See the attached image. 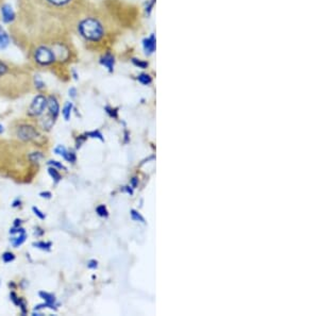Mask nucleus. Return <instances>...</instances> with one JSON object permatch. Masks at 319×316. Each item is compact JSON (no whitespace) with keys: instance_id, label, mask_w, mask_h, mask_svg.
<instances>
[{"instance_id":"obj_20","label":"nucleus","mask_w":319,"mask_h":316,"mask_svg":"<svg viewBox=\"0 0 319 316\" xmlns=\"http://www.w3.org/2000/svg\"><path fill=\"white\" fill-rule=\"evenodd\" d=\"M33 246L36 248H40L42 250H50L52 244L50 242H36L33 243Z\"/></svg>"},{"instance_id":"obj_25","label":"nucleus","mask_w":319,"mask_h":316,"mask_svg":"<svg viewBox=\"0 0 319 316\" xmlns=\"http://www.w3.org/2000/svg\"><path fill=\"white\" fill-rule=\"evenodd\" d=\"M30 160H31V162L33 163H37V162H40V160L43 158V155L41 153H33L30 155Z\"/></svg>"},{"instance_id":"obj_28","label":"nucleus","mask_w":319,"mask_h":316,"mask_svg":"<svg viewBox=\"0 0 319 316\" xmlns=\"http://www.w3.org/2000/svg\"><path fill=\"white\" fill-rule=\"evenodd\" d=\"M65 160L68 161V162H71V163H75L76 160H77V157H76V154L73 153V152H68L67 155H66V158H65Z\"/></svg>"},{"instance_id":"obj_8","label":"nucleus","mask_w":319,"mask_h":316,"mask_svg":"<svg viewBox=\"0 0 319 316\" xmlns=\"http://www.w3.org/2000/svg\"><path fill=\"white\" fill-rule=\"evenodd\" d=\"M99 62L110 73H112L114 71V67H115V56H114V54L111 50L104 51L101 54Z\"/></svg>"},{"instance_id":"obj_15","label":"nucleus","mask_w":319,"mask_h":316,"mask_svg":"<svg viewBox=\"0 0 319 316\" xmlns=\"http://www.w3.org/2000/svg\"><path fill=\"white\" fill-rule=\"evenodd\" d=\"M39 295L41 298H43L45 302H46L47 304H51V305H56V302H57V299H56V296L51 294V293H47V292H40L39 293Z\"/></svg>"},{"instance_id":"obj_5","label":"nucleus","mask_w":319,"mask_h":316,"mask_svg":"<svg viewBox=\"0 0 319 316\" xmlns=\"http://www.w3.org/2000/svg\"><path fill=\"white\" fill-rule=\"evenodd\" d=\"M16 135L21 141H33L39 137V131L31 125H21L16 131Z\"/></svg>"},{"instance_id":"obj_12","label":"nucleus","mask_w":319,"mask_h":316,"mask_svg":"<svg viewBox=\"0 0 319 316\" xmlns=\"http://www.w3.org/2000/svg\"><path fill=\"white\" fill-rule=\"evenodd\" d=\"M73 109H74L73 102L67 101V102L64 104V107H63V109H62V115H63V117H64V119L66 120V122H68V120L71 119V115H72Z\"/></svg>"},{"instance_id":"obj_34","label":"nucleus","mask_w":319,"mask_h":316,"mask_svg":"<svg viewBox=\"0 0 319 316\" xmlns=\"http://www.w3.org/2000/svg\"><path fill=\"white\" fill-rule=\"evenodd\" d=\"M124 191L127 192L129 195H133V187L130 186V185H127V186H124Z\"/></svg>"},{"instance_id":"obj_1","label":"nucleus","mask_w":319,"mask_h":316,"mask_svg":"<svg viewBox=\"0 0 319 316\" xmlns=\"http://www.w3.org/2000/svg\"><path fill=\"white\" fill-rule=\"evenodd\" d=\"M74 31L78 34L87 49L104 52L116 42L121 34V29L103 6L88 4L74 26Z\"/></svg>"},{"instance_id":"obj_31","label":"nucleus","mask_w":319,"mask_h":316,"mask_svg":"<svg viewBox=\"0 0 319 316\" xmlns=\"http://www.w3.org/2000/svg\"><path fill=\"white\" fill-rule=\"evenodd\" d=\"M85 139H86L85 135H80V137L77 139V142H76V145H77L76 147H77V148H80V147L82 146L83 143L85 142Z\"/></svg>"},{"instance_id":"obj_3","label":"nucleus","mask_w":319,"mask_h":316,"mask_svg":"<svg viewBox=\"0 0 319 316\" xmlns=\"http://www.w3.org/2000/svg\"><path fill=\"white\" fill-rule=\"evenodd\" d=\"M30 58L36 66L45 67V69L59 64L56 50L53 48L51 42L37 43L33 45L30 49Z\"/></svg>"},{"instance_id":"obj_2","label":"nucleus","mask_w":319,"mask_h":316,"mask_svg":"<svg viewBox=\"0 0 319 316\" xmlns=\"http://www.w3.org/2000/svg\"><path fill=\"white\" fill-rule=\"evenodd\" d=\"M30 81L31 77L28 71L17 64L0 58V88L3 86V89H6L9 85L19 83L29 84Z\"/></svg>"},{"instance_id":"obj_24","label":"nucleus","mask_w":319,"mask_h":316,"mask_svg":"<svg viewBox=\"0 0 319 316\" xmlns=\"http://www.w3.org/2000/svg\"><path fill=\"white\" fill-rule=\"evenodd\" d=\"M14 259H15V255H14V253H12V252L6 251V252H4V253L2 254V261H3L4 263H10V262L14 261Z\"/></svg>"},{"instance_id":"obj_32","label":"nucleus","mask_w":319,"mask_h":316,"mask_svg":"<svg viewBox=\"0 0 319 316\" xmlns=\"http://www.w3.org/2000/svg\"><path fill=\"white\" fill-rule=\"evenodd\" d=\"M87 267L89 269H96L98 267V262L96 260H89L87 262Z\"/></svg>"},{"instance_id":"obj_22","label":"nucleus","mask_w":319,"mask_h":316,"mask_svg":"<svg viewBox=\"0 0 319 316\" xmlns=\"http://www.w3.org/2000/svg\"><path fill=\"white\" fill-rule=\"evenodd\" d=\"M33 83H34L35 87L37 89H40V91H42V89L45 88V83H44V81L41 79L40 76H35L33 78Z\"/></svg>"},{"instance_id":"obj_38","label":"nucleus","mask_w":319,"mask_h":316,"mask_svg":"<svg viewBox=\"0 0 319 316\" xmlns=\"http://www.w3.org/2000/svg\"><path fill=\"white\" fill-rule=\"evenodd\" d=\"M3 131H4V129H3V126H2V125H0V134H1V133H3Z\"/></svg>"},{"instance_id":"obj_27","label":"nucleus","mask_w":319,"mask_h":316,"mask_svg":"<svg viewBox=\"0 0 319 316\" xmlns=\"http://www.w3.org/2000/svg\"><path fill=\"white\" fill-rule=\"evenodd\" d=\"M48 165H51L52 167L59 168V169H64V170H66V169H67L62 163H60V162H58V161H53V160H51V161H49V162H48Z\"/></svg>"},{"instance_id":"obj_30","label":"nucleus","mask_w":319,"mask_h":316,"mask_svg":"<svg viewBox=\"0 0 319 316\" xmlns=\"http://www.w3.org/2000/svg\"><path fill=\"white\" fill-rule=\"evenodd\" d=\"M105 111H106V113H108V114H109L111 117L117 118V110H116V109H112V108H110V107H106V108H105Z\"/></svg>"},{"instance_id":"obj_37","label":"nucleus","mask_w":319,"mask_h":316,"mask_svg":"<svg viewBox=\"0 0 319 316\" xmlns=\"http://www.w3.org/2000/svg\"><path fill=\"white\" fill-rule=\"evenodd\" d=\"M20 225H21V221L20 220H16L14 223V227H20Z\"/></svg>"},{"instance_id":"obj_6","label":"nucleus","mask_w":319,"mask_h":316,"mask_svg":"<svg viewBox=\"0 0 319 316\" xmlns=\"http://www.w3.org/2000/svg\"><path fill=\"white\" fill-rule=\"evenodd\" d=\"M0 16H1V20L4 24L11 25L16 21V13L13 10V7L10 3H3L0 6Z\"/></svg>"},{"instance_id":"obj_17","label":"nucleus","mask_w":319,"mask_h":316,"mask_svg":"<svg viewBox=\"0 0 319 316\" xmlns=\"http://www.w3.org/2000/svg\"><path fill=\"white\" fill-rule=\"evenodd\" d=\"M130 215H131L132 220L135 221V222H140V223H143V224L146 223V222H145V218H144V217L141 215V213H139L138 211L134 210V209H132V210L130 211Z\"/></svg>"},{"instance_id":"obj_23","label":"nucleus","mask_w":319,"mask_h":316,"mask_svg":"<svg viewBox=\"0 0 319 316\" xmlns=\"http://www.w3.org/2000/svg\"><path fill=\"white\" fill-rule=\"evenodd\" d=\"M55 153H56L57 155L61 156V157H63V159H65L66 155H67V153H68V150H67L64 146L60 145V146H58V147L55 149Z\"/></svg>"},{"instance_id":"obj_33","label":"nucleus","mask_w":319,"mask_h":316,"mask_svg":"<svg viewBox=\"0 0 319 316\" xmlns=\"http://www.w3.org/2000/svg\"><path fill=\"white\" fill-rule=\"evenodd\" d=\"M68 93H70V97H72V98H76V96H77V89H76L75 87H72V88H70Z\"/></svg>"},{"instance_id":"obj_11","label":"nucleus","mask_w":319,"mask_h":316,"mask_svg":"<svg viewBox=\"0 0 319 316\" xmlns=\"http://www.w3.org/2000/svg\"><path fill=\"white\" fill-rule=\"evenodd\" d=\"M11 42V37L9 33L6 32V30L0 25V50H3L9 47Z\"/></svg>"},{"instance_id":"obj_7","label":"nucleus","mask_w":319,"mask_h":316,"mask_svg":"<svg viewBox=\"0 0 319 316\" xmlns=\"http://www.w3.org/2000/svg\"><path fill=\"white\" fill-rule=\"evenodd\" d=\"M10 235L15 236L13 237L10 240H11V244L15 247L17 248L20 245H22L25 243L26 237H27V233L26 231L22 229L21 227H14L10 230Z\"/></svg>"},{"instance_id":"obj_35","label":"nucleus","mask_w":319,"mask_h":316,"mask_svg":"<svg viewBox=\"0 0 319 316\" xmlns=\"http://www.w3.org/2000/svg\"><path fill=\"white\" fill-rule=\"evenodd\" d=\"M138 185H139V178H136V177L132 178L131 179V186L133 187V189H135V187Z\"/></svg>"},{"instance_id":"obj_21","label":"nucleus","mask_w":319,"mask_h":316,"mask_svg":"<svg viewBox=\"0 0 319 316\" xmlns=\"http://www.w3.org/2000/svg\"><path fill=\"white\" fill-rule=\"evenodd\" d=\"M85 137L87 138H93V139H98V140H100L101 142H103V137H102V133L100 131H90V132H87L85 133Z\"/></svg>"},{"instance_id":"obj_39","label":"nucleus","mask_w":319,"mask_h":316,"mask_svg":"<svg viewBox=\"0 0 319 316\" xmlns=\"http://www.w3.org/2000/svg\"><path fill=\"white\" fill-rule=\"evenodd\" d=\"M3 3H4V2H3V0H0V6H1Z\"/></svg>"},{"instance_id":"obj_9","label":"nucleus","mask_w":319,"mask_h":316,"mask_svg":"<svg viewBox=\"0 0 319 316\" xmlns=\"http://www.w3.org/2000/svg\"><path fill=\"white\" fill-rule=\"evenodd\" d=\"M48 114L55 119L58 118L60 114V103L55 95H50L47 97V108Z\"/></svg>"},{"instance_id":"obj_18","label":"nucleus","mask_w":319,"mask_h":316,"mask_svg":"<svg viewBox=\"0 0 319 316\" xmlns=\"http://www.w3.org/2000/svg\"><path fill=\"white\" fill-rule=\"evenodd\" d=\"M132 63L134 66L136 67H139V69H143V70H145L147 69V66H148V63L146 61H143V60L141 59H136V58H133L132 60Z\"/></svg>"},{"instance_id":"obj_29","label":"nucleus","mask_w":319,"mask_h":316,"mask_svg":"<svg viewBox=\"0 0 319 316\" xmlns=\"http://www.w3.org/2000/svg\"><path fill=\"white\" fill-rule=\"evenodd\" d=\"M32 211L34 212V214L40 218V220H45V217H46V215H45V214L42 212V211L37 209L36 207H33V208H32Z\"/></svg>"},{"instance_id":"obj_16","label":"nucleus","mask_w":319,"mask_h":316,"mask_svg":"<svg viewBox=\"0 0 319 316\" xmlns=\"http://www.w3.org/2000/svg\"><path fill=\"white\" fill-rule=\"evenodd\" d=\"M48 174L50 175V177L53 179V181H55L56 183H58L60 180H61V175H60V172L57 168L55 167H49L48 168Z\"/></svg>"},{"instance_id":"obj_26","label":"nucleus","mask_w":319,"mask_h":316,"mask_svg":"<svg viewBox=\"0 0 319 316\" xmlns=\"http://www.w3.org/2000/svg\"><path fill=\"white\" fill-rule=\"evenodd\" d=\"M17 307L20 308V310H21V313L22 314H26L27 313V304L26 302L22 298L19 297V300H18V304H17Z\"/></svg>"},{"instance_id":"obj_14","label":"nucleus","mask_w":319,"mask_h":316,"mask_svg":"<svg viewBox=\"0 0 319 316\" xmlns=\"http://www.w3.org/2000/svg\"><path fill=\"white\" fill-rule=\"evenodd\" d=\"M138 81L143 85H150L151 83H153V77H151L149 74L143 73V74H140L138 76Z\"/></svg>"},{"instance_id":"obj_36","label":"nucleus","mask_w":319,"mask_h":316,"mask_svg":"<svg viewBox=\"0 0 319 316\" xmlns=\"http://www.w3.org/2000/svg\"><path fill=\"white\" fill-rule=\"evenodd\" d=\"M40 196L43 198L49 199V198H51V193L50 192H42V193H40Z\"/></svg>"},{"instance_id":"obj_4","label":"nucleus","mask_w":319,"mask_h":316,"mask_svg":"<svg viewBox=\"0 0 319 316\" xmlns=\"http://www.w3.org/2000/svg\"><path fill=\"white\" fill-rule=\"evenodd\" d=\"M46 108H47V97L43 94L36 95L28 109V115L32 117H39L44 114Z\"/></svg>"},{"instance_id":"obj_19","label":"nucleus","mask_w":319,"mask_h":316,"mask_svg":"<svg viewBox=\"0 0 319 316\" xmlns=\"http://www.w3.org/2000/svg\"><path fill=\"white\" fill-rule=\"evenodd\" d=\"M96 213L101 216V217H108L109 216V211L106 209L104 205H100L96 208Z\"/></svg>"},{"instance_id":"obj_13","label":"nucleus","mask_w":319,"mask_h":316,"mask_svg":"<svg viewBox=\"0 0 319 316\" xmlns=\"http://www.w3.org/2000/svg\"><path fill=\"white\" fill-rule=\"evenodd\" d=\"M55 122H56V119L53 117H51L47 113V115L41 119V125H42V127L44 128V129L49 130L50 128H52V126L55 125Z\"/></svg>"},{"instance_id":"obj_10","label":"nucleus","mask_w":319,"mask_h":316,"mask_svg":"<svg viewBox=\"0 0 319 316\" xmlns=\"http://www.w3.org/2000/svg\"><path fill=\"white\" fill-rule=\"evenodd\" d=\"M143 49L145 51L146 56H151L156 51V36L151 33L149 36L143 40Z\"/></svg>"}]
</instances>
